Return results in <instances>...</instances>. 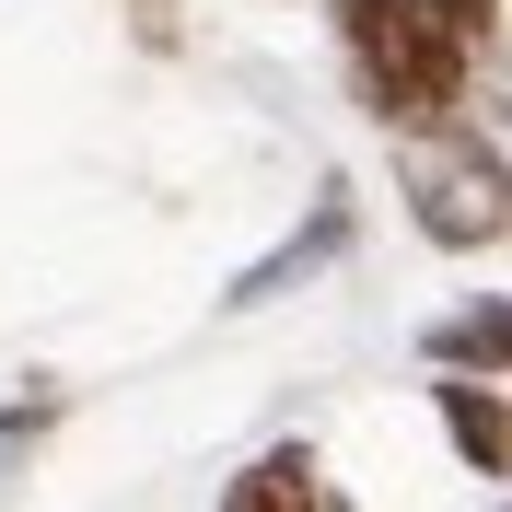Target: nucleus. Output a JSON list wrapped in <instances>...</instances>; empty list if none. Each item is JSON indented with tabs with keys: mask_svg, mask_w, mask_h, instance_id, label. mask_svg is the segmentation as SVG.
<instances>
[{
	"mask_svg": "<svg viewBox=\"0 0 512 512\" xmlns=\"http://www.w3.org/2000/svg\"><path fill=\"white\" fill-rule=\"evenodd\" d=\"M338 35H350L361 105L408 140H443L466 82H478V47L454 24V0H338Z\"/></svg>",
	"mask_w": 512,
	"mask_h": 512,
	"instance_id": "f257e3e1",
	"label": "nucleus"
},
{
	"mask_svg": "<svg viewBox=\"0 0 512 512\" xmlns=\"http://www.w3.org/2000/svg\"><path fill=\"white\" fill-rule=\"evenodd\" d=\"M419 222L443 233V245L512 233V175H489L478 152H431V163H419Z\"/></svg>",
	"mask_w": 512,
	"mask_h": 512,
	"instance_id": "f03ea898",
	"label": "nucleus"
},
{
	"mask_svg": "<svg viewBox=\"0 0 512 512\" xmlns=\"http://www.w3.org/2000/svg\"><path fill=\"white\" fill-rule=\"evenodd\" d=\"M431 408H443L454 454H466L478 478H512V408L489 396V384H454V373H431Z\"/></svg>",
	"mask_w": 512,
	"mask_h": 512,
	"instance_id": "7ed1b4c3",
	"label": "nucleus"
},
{
	"mask_svg": "<svg viewBox=\"0 0 512 512\" xmlns=\"http://www.w3.org/2000/svg\"><path fill=\"white\" fill-rule=\"evenodd\" d=\"M419 350H431V373H454V384L512 373V303H466V315H443Z\"/></svg>",
	"mask_w": 512,
	"mask_h": 512,
	"instance_id": "20e7f679",
	"label": "nucleus"
},
{
	"mask_svg": "<svg viewBox=\"0 0 512 512\" xmlns=\"http://www.w3.org/2000/svg\"><path fill=\"white\" fill-rule=\"evenodd\" d=\"M222 512H326V478H315V443H268L245 478L222 489Z\"/></svg>",
	"mask_w": 512,
	"mask_h": 512,
	"instance_id": "39448f33",
	"label": "nucleus"
},
{
	"mask_svg": "<svg viewBox=\"0 0 512 512\" xmlns=\"http://www.w3.org/2000/svg\"><path fill=\"white\" fill-rule=\"evenodd\" d=\"M454 24H466V47L489 59V47H501V0H454Z\"/></svg>",
	"mask_w": 512,
	"mask_h": 512,
	"instance_id": "423d86ee",
	"label": "nucleus"
},
{
	"mask_svg": "<svg viewBox=\"0 0 512 512\" xmlns=\"http://www.w3.org/2000/svg\"><path fill=\"white\" fill-rule=\"evenodd\" d=\"M140 35H152V47H175V0H140Z\"/></svg>",
	"mask_w": 512,
	"mask_h": 512,
	"instance_id": "0eeeda50",
	"label": "nucleus"
}]
</instances>
